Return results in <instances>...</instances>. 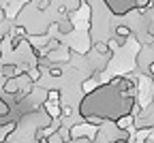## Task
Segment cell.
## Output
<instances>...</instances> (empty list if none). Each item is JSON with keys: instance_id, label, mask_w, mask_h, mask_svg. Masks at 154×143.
Listing matches in <instances>:
<instances>
[{"instance_id": "1", "label": "cell", "mask_w": 154, "mask_h": 143, "mask_svg": "<svg viewBox=\"0 0 154 143\" xmlns=\"http://www.w3.org/2000/svg\"><path fill=\"white\" fill-rule=\"evenodd\" d=\"M135 96H128L118 88V77H113L109 84L99 86L92 94H86L79 103V115L86 120L88 115L101 117L103 122H116L118 117L133 111ZM133 115V113H131Z\"/></svg>"}, {"instance_id": "2", "label": "cell", "mask_w": 154, "mask_h": 143, "mask_svg": "<svg viewBox=\"0 0 154 143\" xmlns=\"http://www.w3.org/2000/svg\"><path fill=\"white\" fill-rule=\"evenodd\" d=\"M103 2L113 15H126L133 9H137V0H103Z\"/></svg>"}, {"instance_id": "3", "label": "cell", "mask_w": 154, "mask_h": 143, "mask_svg": "<svg viewBox=\"0 0 154 143\" xmlns=\"http://www.w3.org/2000/svg\"><path fill=\"white\" fill-rule=\"evenodd\" d=\"M41 109H43L51 120H60V117H62V105H60V103H54V100H45Z\"/></svg>"}, {"instance_id": "4", "label": "cell", "mask_w": 154, "mask_h": 143, "mask_svg": "<svg viewBox=\"0 0 154 143\" xmlns=\"http://www.w3.org/2000/svg\"><path fill=\"white\" fill-rule=\"evenodd\" d=\"M56 30L60 32V36H64V34H71V32L75 30V24L71 22V17H66V19H58V22H56Z\"/></svg>"}, {"instance_id": "5", "label": "cell", "mask_w": 154, "mask_h": 143, "mask_svg": "<svg viewBox=\"0 0 154 143\" xmlns=\"http://www.w3.org/2000/svg\"><path fill=\"white\" fill-rule=\"evenodd\" d=\"M99 86H101V84H99V79L90 75L88 79H84V81H82V92H84V94H92Z\"/></svg>"}, {"instance_id": "6", "label": "cell", "mask_w": 154, "mask_h": 143, "mask_svg": "<svg viewBox=\"0 0 154 143\" xmlns=\"http://www.w3.org/2000/svg\"><path fill=\"white\" fill-rule=\"evenodd\" d=\"M131 34H133V30H131L128 26H116V38L120 41V45H124V43H126Z\"/></svg>"}, {"instance_id": "7", "label": "cell", "mask_w": 154, "mask_h": 143, "mask_svg": "<svg viewBox=\"0 0 154 143\" xmlns=\"http://www.w3.org/2000/svg\"><path fill=\"white\" fill-rule=\"evenodd\" d=\"M47 73H49V77H56V79H60V77L64 75V71H62L60 64H49V66H47Z\"/></svg>"}, {"instance_id": "8", "label": "cell", "mask_w": 154, "mask_h": 143, "mask_svg": "<svg viewBox=\"0 0 154 143\" xmlns=\"http://www.w3.org/2000/svg\"><path fill=\"white\" fill-rule=\"evenodd\" d=\"M60 98H62V90H58V88H49V90H47V100L60 103Z\"/></svg>"}, {"instance_id": "9", "label": "cell", "mask_w": 154, "mask_h": 143, "mask_svg": "<svg viewBox=\"0 0 154 143\" xmlns=\"http://www.w3.org/2000/svg\"><path fill=\"white\" fill-rule=\"evenodd\" d=\"M143 143H154V139H152V137H148V139H143Z\"/></svg>"}]
</instances>
